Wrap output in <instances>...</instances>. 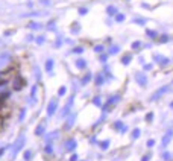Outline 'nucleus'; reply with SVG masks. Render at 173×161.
<instances>
[{"instance_id": "obj_1", "label": "nucleus", "mask_w": 173, "mask_h": 161, "mask_svg": "<svg viewBox=\"0 0 173 161\" xmlns=\"http://www.w3.org/2000/svg\"><path fill=\"white\" fill-rule=\"evenodd\" d=\"M23 146H25V135L20 137L18 140L15 141V144L12 146V150H11V158H15V155L18 154V150L23 148Z\"/></svg>"}, {"instance_id": "obj_2", "label": "nucleus", "mask_w": 173, "mask_h": 161, "mask_svg": "<svg viewBox=\"0 0 173 161\" xmlns=\"http://www.w3.org/2000/svg\"><path fill=\"white\" fill-rule=\"evenodd\" d=\"M167 91H169V85H164V87H161V88H158L156 91L153 93V96L150 97V100H158L162 96V94H166Z\"/></svg>"}, {"instance_id": "obj_3", "label": "nucleus", "mask_w": 173, "mask_h": 161, "mask_svg": "<svg viewBox=\"0 0 173 161\" xmlns=\"http://www.w3.org/2000/svg\"><path fill=\"white\" fill-rule=\"evenodd\" d=\"M73 100H74V96H70V99H68V102L65 103V106H64V110L61 112V117H67V114L70 112L71 106H73Z\"/></svg>"}, {"instance_id": "obj_4", "label": "nucleus", "mask_w": 173, "mask_h": 161, "mask_svg": "<svg viewBox=\"0 0 173 161\" xmlns=\"http://www.w3.org/2000/svg\"><path fill=\"white\" fill-rule=\"evenodd\" d=\"M56 108H58V100L52 99L50 100V103H49V108H47V116H49V117H52V116L55 114Z\"/></svg>"}, {"instance_id": "obj_5", "label": "nucleus", "mask_w": 173, "mask_h": 161, "mask_svg": "<svg viewBox=\"0 0 173 161\" xmlns=\"http://www.w3.org/2000/svg\"><path fill=\"white\" fill-rule=\"evenodd\" d=\"M11 61V55L9 53H2L0 55V67H6Z\"/></svg>"}, {"instance_id": "obj_6", "label": "nucleus", "mask_w": 173, "mask_h": 161, "mask_svg": "<svg viewBox=\"0 0 173 161\" xmlns=\"http://www.w3.org/2000/svg\"><path fill=\"white\" fill-rule=\"evenodd\" d=\"M135 79H137V82H138L140 85H143V87L147 84V78H146V74H143V73H137Z\"/></svg>"}, {"instance_id": "obj_7", "label": "nucleus", "mask_w": 173, "mask_h": 161, "mask_svg": "<svg viewBox=\"0 0 173 161\" xmlns=\"http://www.w3.org/2000/svg\"><path fill=\"white\" fill-rule=\"evenodd\" d=\"M23 85H25V80L21 78H15V80H14V90H21Z\"/></svg>"}, {"instance_id": "obj_8", "label": "nucleus", "mask_w": 173, "mask_h": 161, "mask_svg": "<svg viewBox=\"0 0 173 161\" xmlns=\"http://www.w3.org/2000/svg\"><path fill=\"white\" fill-rule=\"evenodd\" d=\"M172 135H173V129H169V131H167V134L162 137V144H164V146L170 143V138H172Z\"/></svg>"}, {"instance_id": "obj_9", "label": "nucleus", "mask_w": 173, "mask_h": 161, "mask_svg": "<svg viewBox=\"0 0 173 161\" xmlns=\"http://www.w3.org/2000/svg\"><path fill=\"white\" fill-rule=\"evenodd\" d=\"M44 129H46V122H41V123L37 126V131H35V134H37V135H41V134L44 132Z\"/></svg>"}, {"instance_id": "obj_10", "label": "nucleus", "mask_w": 173, "mask_h": 161, "mask_svg": "<svg viewBox=\"0 0 173 161\" xmlns=\"http://www.w3.org/2000/svg\"><path fill=\"white\" fill-rule=\"evenodd\" d=\"M74 120H76V116H74V114H71V116H70V119H68L67 120V123H65V128H71V126H73V123H74Z\"/></svg>"}, {"instance_id": "obj_11", "label": "nucleus", "mask_w": 173, "mask_h": 161, "mask_svg": "<svg viewBox=\"0 0 173 161\" xmlns=\"http://www.w3.org/2000/svg\"><path fill=\"white\" fill-rule=\"evenodd\" d=\"M65 148H67V150H73V149L76 148V141H74V140H68V141L65 143Z\"/></svg>"}, {"instance_id": "obj_12", "label": "nucleus", "mask_w": 173, "mask_h": 161, "mask_svg": "<svg viewBox=\"0 0 173 161\" xmlns=\"http://www.w3.org/2000/svg\"><path fill=\"white\" fill-rule=\"evenodd\" d=\"M53 70V59H47L46 61V72H52Z\"/></svg>"}, {"instance_id": "obj_13", "label": "nucleus", "mask_w": 173, "mask_h": 161, "mask_svg": "<svg viewBox=\"0 0 173 161\" xmlns=\"http://www.w3.org/2000/svg\"><path fill=\"white\" fill-rule=\"evenodd\" d=\"M118 99H120L118 96H112L111 99H109L108 102H106V108H108V106H111L112 103H116V102H118Z\"/></svg>"}, {"instance_id": "obj_14", "label": "nucleus", "mask_w": 173, "mask_h": 161, "mask_svg": "<svg viewBox=\"0 0 173 161\" xmlns=\"http://www.w3.org/2000/svg\"><path fill=\"white\" fill-rule=\"evenodd\" d=\"M53 138H58V132H52V134H49V135H47V138H46V141L47 143H52V140H53Z\"/></svg>"}, {"instance_id": "obj_15", "label": "nucleus", "mask_w": 173, "mask_h": 161, "mask_svg": "<svg viewBox=\"0 0 173 161\" xmlns=\"http://www.w3.org/2000/svg\"><path fill=\"white\" fill-rule=\"evenodd\" d=\"M106 12L109 14V15H116V14H117V8L116 6H108L106 8Z\"/></svg>"}, {"instance_id": "obj_16", "label": "nucleus", "mask_w": 173, "mask_h": 161, "mask_svg": "<svg viewBox=\"0 0 173 161\" xmlns=\"http://www.w3.org/2000/svg\"><path fill=\"white\" fill-rule=\"evenodd\" d=\"M146 34H147L149 38H156V37H158V32H156V31H152V29L146 31Z\"/></svg>"}, {"instance_id": "obj_17", "label": "nucleus", "mask_w": 173, "mask_h": 161, "mask_svg": "<svg viewBox=\"0 0 173 161\" xmlns=\"http://www.w3.org/2000/svg\"><path fill=\"white\" fill-rule=\"evenodd\" d=\"M76 65H78L79 68H85V67H86L85 59H78V61H76Z\"/></svg>"}, {"instance_id": "obj_18", "label": "nucleus", "mask_w": 173, "mask_h": 161, "mask_svg": "<svg viewBox=\"0 0 173 161\" xmlns=\"http://www.w3.org/2000/svg\"><path fill=\"white\" fill-rule=\"evenodd\" d=\"M31 96H32V100H33V102H37V85H33V87H32Z\"/></svg>"}, {"instance_id": "obj_19", "label": "nucleus", "mask_w": 173, "mask_h": 161, "mask_svg": "<svg viewBox=\"0 0 173 161\" xmlns=\"http://www.w3.org/2000/svg\"><path fill=\"white\" fill-rule=\"evenodd\" d=\"M131 59H132V56H131V55H124L123 59H122V64L126 65V64H129V62H131Z\"/></svg>"}, {"instance_id": "obj_20", "label": "nucleus", "mask_w": 173, "mask_h": 161, "mask_svg": "<svg viewBox=\"0 0 173 161\" xmlns=\"http://www.w3.org/2000/svg\"><path fill=\"white\" fill-rule=\"evenodd\" d=\"M90 79H91V73H86L85 76H84V79H82V85L88 84V82H90Z\"/></svg>"}, {"instance_id": "obj_21", "label": "nucleus", "mask_w": 173, "mask_h": 161, "mask_svg": "<svg viewBox=\"0 0 173 161\" xmlns=\"http://www.w3.org/2000/svg\"><path fill=\"white\" fill-rule=\"evenodd\" d=\"M123 20H124V15H123V14H116V21H118V23H122V21H123Z\"/></svg>"}, {"instance_id": "obj_22", "label": "nucleus", "mask_w": 173, "mask_h": 161, "mask_svg": "<svg viewBox=\"0 0 173 161\" xmlns=\"http://www.w3.org/2000/svg\"><path fill=\"white\" fill-rule=\"evenodd\" d=\"M118 52H120V47H118V46H111L109 53H118Z\"/></svg>"}, {"instance_id": "obj_23", "label": "nucleus", "mask_w": 173, "mask_h": 161, "mask_svg": "<svg viewBox=\"0 0 173 161\" xmlns=\"http://www.w3.org/2000/svg\"><path fill=\"white\" fill-rule=\"evenodd\" d=\"M140 47H141V41H134V43H132V49L134 50L140 49Z\"/></svg>"}, {"instance_id": "obj_24", "label": "nucleus", "mask_w": 173, "mask_h": 161, "mask_svg": "<svg viewBox=\"0 0 173 161\" xmlns=\"http://www.w3.org/2000/svg\"><path fill=\"white\" fill-rule=\"evenodd\" d=\"M29 27H31V29H40L41 25H40V23H35V21H32L31 25H29Z\"/></svg>"}, {"instance_id": "obj_25", "label": "nucleus", "mask_w": 173, "mask_h": 161, "mask_svg": "<svg viewBox=\"0 0 173 161\" xmlns=\"http://www.w3.org/2000/svg\"><path fill=\"white\" fill-rule=\"evenodd\" d=\"M96 84H97V85H102V84H103V76H102V74H99V76L96 78Z\"/></svg>"}, {"instance_id": "obj_26", "label": "nucleus", "mask_w": 173, "mask_h": 161, "mask_svg": "<svg viewBox=\"0 0 173 161\" xmlns=\"http://www.w3.org/2000/svg\"><path fill=\"white\" fill-rule=\"evenodd\" d=\"M46 154L52 155V146H50V143H47V146H46Z\"/></svg>"}, {"instance_id": "obj_27", "label": "nucleus", "mask_w": 173, "mask_h": 161, "mask_svg": "<svg viewBox=\"0 0 173 161\" xmlns=\"http://www.w3.org/2000/svg\"><path fill=\"white\" fill-rule=\"evenodd\" d=\"M160 64L161 65H167V64H169V58H164V56H162V59L160 61Z\"/></svg>"}, {"instance_id": "obj_28", "label": "nucleus", "mask_w": 173, "mask_h": 161, "mask_svg": "<svg viewBox=\"0 0 173 161\" xmlns=\"http://www.w3.org/2000/svg\"><path fill=\"white\" fill-rule=\"evenodd\" d=\"M65 91H67V88H65V87H61V88H59V91H58V94H59V96H64V94H65Z\"/></svg>"}, {"instance_id": "obj_29", "label": "nucleus", "mask_w": 173, "mask_h": 161, "mask_svg": "<svg viewBox=\"0 0 173 161\" xmlns=\"http://www.w3.org/2000/svg\"><path fill=\"white\" fill-rule=\"evenodd\" d=\"M31 157H32V152H31V150L25 152V160H26V161H27V160H31Z\"/></svg>"}, {"instance_id": "obj_30", "label": "nucleus", "mask_w": 173, "mask_h": 161, "mask_svg": "<svg viewBox=\"0 0 173 161\" xmlns=\"http://www.w3.org/2000/svg\"><path fill=\"white\" fill-rule=\"evenodd\" d=\"M135 23H137V25H144V23H146V20H144V18H135Z\"/></svg>"}, {"instance_id": "obj_31", "label": "nucleus", "mask_w": 173, "mask_h": 161, "mask_svg": "<svg viewBox=\"0 0 173 161\" xmlns=\"http://www.w3.org/2000/svg\"><path fill=\"white\" fill-rule=\"evenodd\" d=\"M138 135H140V129H134V132H132V138H137Z\"/></svg>"}, {"instance_id": "obj_32", "label": "nucleus", "mask_w": 173, "mask_h": 161, "mask_svg": "<svg viewBox=\"0 0 173 161\" xmlns=\"http://www.w3.org/2000/svg\"><path fill=\"white\" fill-rule=\"evenodd\" d=\"M44 41H46V38H44V37H38V38H37V43H38V44H43Z\"/></svg>"}, {"instance_id": "obj_33", "label": "nucleus", "mask_w": 173, "mask_h": 161, "mask_svg": "<svg viewBox=\"0 0 173 161\" xmlns=\"http://www.w3.org/2000/svg\"><path fill=\"white\" fill-rule=\"evenodd\" d=\"M160 41L161 43H166V41H169V37H167V35H162V37L160 38Z\"/></svg>"}, {"instance_id": "obj_34", "label": "nucleus", "mask_w": 173, "mask_h": 161, "mask_svg": "<svg viewBox=\"0 0 173 161\" xmlns=\"http://www.w3.org/2000/svg\"><path fill=\"white\" fill-rule=\"evenodd\" d=\"M93 103H94V105H100V97H94Z\"/></svg>"}, {"instance_id": "obj_35", "label": "nucleus", "mask_w": 173, "mask_h": 161, "mask_svg": "<svg viewBox=\"0 0 173 161\" xmlns=\"http://www.w3.org/2000/svg\"><path fill=\"white\" fill-rule=\"evenodd\" d=\"M108 146H109V141H108V140H105V143H102V149H108Z\"/></svg>"}, {"instance_id": "obj_36", "label": "nucleus", "mask_w": 173, "mask_h": 161, "mask_svg": "<svg viewBox=\"0 0 173 161\" xmlns=\"http://www.w3.org/2000/svg\"><path fill=\"white\" fill-rule=\"evenodd\" d=\"M94 50H96V52H102V50H103V46H96V47H94Z\"/></svg>"}, {"instance_id": "obj_37", "label": "nucleus", "mask_w": 173, "mask_h": 161, "mask_svg": "<svg viewBox=\"0 0 173 161\" xmlns=\"http://www.w3.org/2000/svg\"><path fill=\"white\" fill-rule=\"evenodd\" d=\"M73 52H74V53H82V52H84V49H82V47H76Z\"/></svg>"}, {"instance_id": "obj_38", "label": "nucleus", "mask_w": 173, "mask_h": 161, "mask_svg": "<svg viewBox=\"0 0 173 161\" xmlns=\"http://www.w3.org/2000/svg\"><path fill=\"white\" fill-rule=\"evenodd\" d=\"M152 117H153V114H152V112H149L147 116H146V120H147V122H150V120H152Z\"/></svg>"}, {"instance_id": "obj_39", "label": "nucleus", "mask_w": 173, "mask_h": 161, "mask_svg": "<svg viewBox=\"0 0 173 161\" xmlns=\"http://www.w3.org/2000/svg\"><path fill=\"white\" fill-rule=\"evenodd\" d=\"M149 158H150V154H147V155H144L141 158V161H149Z\"/></svg>"}, {"instance_id": "obj_40", "label": "nucleus", "mask_w": 173, "mask_h": 161, "mask_svg": "<svg viewBox=\"0 0 173 161\" xmlns=\"http://www.w3.org/2000/svg\"><path fill=\"white\" fill-rule=\"evenodd\" d=\"M162 158H164V160H170V154H169V152H166V154L162 155Z\"/></svg>"}, {"instance_id": "obj_41", "label": "nucleus", "mask_w": 173, "mask_h": 161, "mask_svg": "<svg viewBox=\"0 0 173 161\" xmlns=\"http://www.w3.org/2000/svg\"><path fill=\"white\" fill-rule=\"evenodd\" d=\"M25 114H26V111H25V110H21V114H20V120H23V119H25Z\"/></svg>"}, {"instance_id": "obj_42", "label": "nucleus", "mask_w": 173, "mask_h": 161, "mask_svg": "<svg viewBox=\"0 0 173 161\" xmlns=\"http://www.w3.org/2000/svg\"><path fill=\"white\" fill-rule=\"evenodd\" d=\"M106 59H108V56H106V55H102V56H100V61H102V62H105Z\"/></svg>"}, {"instance_id": "obj_43", "label": "nucleus", "mask_w": 173, "mask_h": 161, "mask_svg": "<svg viewBox=\"0 0 173 161\" xmlns=\"http://www.w3.org/2000/svg\"><path fill=\"white\" fill-rule=\"evenodd\" d=\"M79 14H82V15H85V14H86V9H85V8H82V9H79Z\"/></svg>"}, {"instance_id": "obj_44", "label": "nucleus", "mask_w": 173, "mask_h": 161, "mask_svg": "<svg viewBox=\"0 0 173 161\" xmlns=\"http://www.w3.org/2000/svg\"><path fill=\"white\" fill-rule=\"evenodd\" d=\"M153 144H155L153 140H149V141H147V146H149V148H150V146H153Z\"/></svg>"}, {"instance_id": "obj_45", "label": "nucleus", "mask_w": 173, "mask_h": 161, "mask_svg": "<svg viewBox=\"0 0 173 161\" xmlns=\"http://www.w3.org/2000/svg\"><path fill=\"white\" fill-rule=\"evenodd\" d=\"M41 3H43V5H49L50 2H49V0H41Z\"/></svg>"}, {"instance_id": "obj_46", "label": "nucleus", "mask_w": 173, "mask_h": 161, "mask_svg": "<svg viewBox=\"0 0 173 161\" xmlns=\"http://www.w3.org/2000/svg\"><path fill=\"white\" fill-rule=\"evenodd\" d=\"M73 32H74V34L78 32V25H74V26H73Z\"/></svg>"}, {"instance_id": "obj_47", "label": "nucleus", "mask_w": 173, "mask_h": 161, "mask_svg": "<svg viewBox=\"0 0 173 161\" xmlns=\"http://www.w3.org/2000/svg\"><path fill=\"white\" fill-rule=\"evenodd\" d=\"M70 161H76V155H71V158H70Z\"/></svg>"}, {"instance_id": "obj_48", "label": "nucleus", "mask_w": 173, "mask_h": 161, "mask_svg": "<svg viewBox=\"0 0 173 161\" xmlns=\"http://www.w3.org/2000/svg\"><path fill=\"white\" fill-rule=\"evenodd\" d=\"M170 106H172V108H173V102H172V103H170Z\"/></svg>"}]
</instances>
